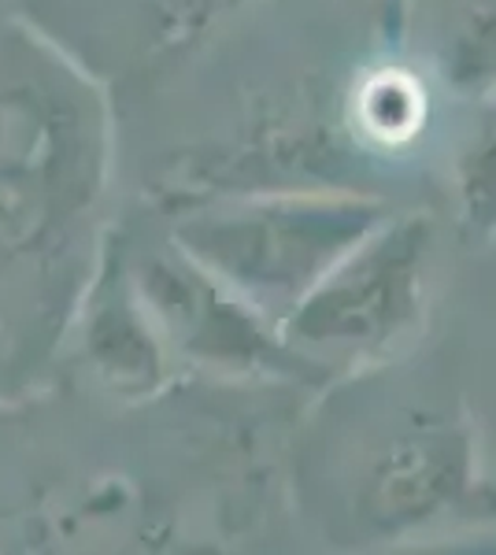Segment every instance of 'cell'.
<instances>
[{"instance_id": "cell-1", "label": "cell", "mask_w": 496, "mask_h": 555, "mask_svg": "<svg viewBox=\"0 0 496 555\" xmlns=\"http://www.w3.org/2000/svg\"><path fill=\"white\" fill-rule=\"evenodd\" d=\"M378 215L356 201H285L212 215L182 234L204 267L264 304H301L304 293L374 230Z\"/></svg>"}, {"instance_id": "cell-2", "label": "cell", "mask_w": 496, "mask_h": 555, "mask_svg": "<svg viewBox=\"0 0 496 555\" xmlns=\"http://www.w3.org/2000/svg\"><path fill=\"white\" fill-rule=\"evenodd\" d=\"M427 274V234L415 222L367 234L304 297L293 334L327 348H382L415 319Z\"/></svg>"}, {"instance_id": "cell-3", "label": "cell", "mask_w": 496, "mask_h": 555, "mask_svg": "<svg viewBox=\"0 0 496 555\" xmlns=\"http://www.w3.org/2000/svg\"><path fill=\"white\" fill-rule=\"evenodd\" d=\"M459 474H463V449L448 434L408 437V441H400L385 455L382 470H378L374 512L385 522L430 515V507L448 500Z\"/></svg>"}, {"instance_id": "cell-4", "label": "cell", "mask_w": 496, "mask_h": 555, "mask_svg": "<svg viewBox=\"0 0 496 555\" xmlns=\"http://www.w3.org/2000/svg\"><path fill=\"white\" fill-rule=\"evenodd\" d=\"M441 75L459 89L496 82V0H422Z\"/></svg>"}, {"instance_id": "cell-5", "label": "cell", "mask_w": 496, "mask_h": 555, "mask_svg": "<svg viewBox=\"0 0 496 555\" xmlns=\"http://www.w3.org/2000/svg\"><path fill=\"white\" fill-rule=\"evenodd\" d=\"M459 201L471 230H496V112L485 119L474 149L463 159Z\"/></svg>"}, {"instance_id": "cell-6", "label": "cell", "mask_w": 496, "mask_h": 555, "mask_svg": "<svg viewBox=\"0 0 496 555\" xmlns=\"http://www.w3.org/2000/svg\"><path fill=\"white\" fill-rule=\"evenodd\" d=\"M227 4L230 0H156V12L167 34H193L219 12H227Z\"/></svg>"}]
</instances>
